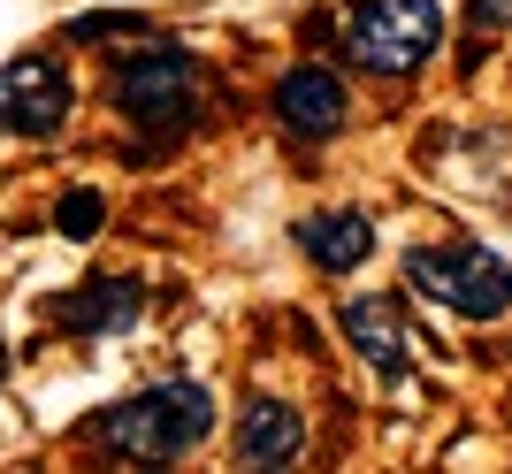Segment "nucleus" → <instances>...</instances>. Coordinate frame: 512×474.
Instances as JSON below:
<instances>
[{
  "instance_id": "nucleus-1",
  "label": "nucleus",
  "mask_w": 512,
  "mask_h": 474,
  "mask_svg": "<svg viewBox=\"0 0 512 474\" xmlns=\"http://www.w3.org/2000/svg\"><path fill=\"white\" fill-rule=\"evenodd\" d=\"M107 108L138 130L130 161H153V153L184 146L207 123V69H199V54L184 39H153L146 31V46H130L123 62L107 69Z\"/></svg>"
},
{
  "instance_id": "nucleus-2",
  "label": "nucleus",
  "mask_w": 512,
  "mask_h": 474,
  "mask_svg": "<svg viewBox=\"0 0 512 474\" xmlns=\"http://www.w3.org/2000/svg\"><path fill=\"white\" fill-rule=\"evenodd\" d=\"M214 421H222L214 390L199 383V375H169V383L138 390V398H123V406L92 413L85 429H77V444L123 459V467H169V459H192L199 444H207Z\"/></svg>"
},
{
  "instance_id": "nucleus-3",
  "label": "nucleus",
  "mask_w": 512,
  "mask_h": 474,
  "mask_svg": "<svg viewBox=\"0 0 512 474\" xmlns=\"http://www.w3.org/2000/svg\"><path fill=\"white\" fill-rule=\"evenodd\" d=\"M398 283L421 291V299H436V306H451L459 322H497V314H512V260L490 253V245H467V237L406 245Z\"/></svg>"
},
{
  "instance_id": "nucleus-4",
  "label": "nucleus",
  "mask_w": 512,
  "mask_h": 474,
  "mask_svg": "<svg viewBox=\"0 0 512 474\" xmlns=\"http://www.w3.org/2000/svg\"><path fill=\"white\" fill-rule=\"evenodd\" d=\"M444 46L436 0H352L344 8V62L367 77H421Z\"/></svg>"
},
{
  "instance_id": "nucleus-5",
  "label": "nucleus",
  "mask_w": 512,
  "mask_h": 474,
  "mask_svg": "<svg viewBox=\"0 0 512 474\" xmlns=\"http://www.w3.org/2000/svg\"><path fill=\"white\" fill-rule=\"evenodd\" d=\"M69 115H77V77H69L62 54H16V62H0V138L46 146V138L69 130Z\"/></svg>"
},
{
  "instance_id": "nucleus-6",
  "label": "nucleus",
  "mask_w": 512,
  "mask_h": 474,
  "mask_svg": "<svg viewBox=\"0 0 512 474\" xmlns=\"http://www.w3.org/2000/svg\"><path fill=\"white\" fill-rule=\"evenodd\" d=\"M337 329H344V345L360 352L375 375H406L413 367V352H421V329H413V314H406V291H360V299H344V314H337Z\"/></svg>"
},
{
  "instance_id": "nucleus-7",
  "label": "nucleus",
  "mask_w": 512,
  "mask_h": 474,
  "mask_svg": "<svg viewBox=\"0 0 512 474\" xmlns=\"http://www.w3.org/2000/svg\"><path fill=\"white\" fill-rule=\"evenodd\" d=\"M268 108H276V123L291 130L299 146H329V138L352 123V92H344V77L329 62H299V69L276 77Z\"/></svg>"
},
{
  "instance_id": "nucleus-8",
  "label": "nucleus",
  "mask_w": 512,
  "mask_h": 474,
  "mask_svg": "<svg viewBox=\"0 0 512 474\" xmlns=\"http://www.w3.org/2000/svg\"><path fill=\"white\" fill-rule=\"evenodd\" d=\"M138 314H146L138 276H92V283H69L62 299H46V322L62 337H123Z\"/></svg>"
},
{
  "instance_id": "nucleus-9",
  "label": "nucleus",
  "mask_w": 512,
  "mask_h": 474,
  "mask_svg": "<svg viewBox=\"0 0 512 474\" xmlns=\"http://www.w3.org/2000/svg\"><path fill=\"white\" fill-rule=\"evenodd\" d=\"M237 459L245 467H299L306 452V413L291 398H245L237 406Z\"/></svg>"
},
{
  "instance_id": "nucleus-10",
  "label": "nucleus",
  "mask_w": 512,
  "mask_h": 474,
  "mask_svg": "<svg viewBox=\"0 0 512 474\" xmlns=\"http://www.w3.org/2000/svg\"><path fill=\"white\" fill-rule=\"evenodd\" d=\"M291 237H299V253L314 260L321 276H352V268H367V253H375V222H367L360 207L299 215V222H291Z\"/></svg>"
},
{
  "instance_id": "nucleus-11",
  "label": "nucleus",
  "mask_w": 512,
  "mask_h": 474,
  "mask_svg": "<svg viewBox=\"0 0 512 474\" xmlns=\"http://www.w3.org/2000/svg\"><path fill=\"white\" fill-rule=\"evenodd\" d=\"M54 230H62L69 245L100 237V230H107V192H100V184H69V192L54 199Z\"/></svg>"
},
{
  "instance_id": "nucleus-12",
  "label": "nucleus",
  "mask_w": 512,
  "mask_h": 474,
  "mask_svg": "<svg viewBox=\"0 0 512 474\" xmlns=\"http://www.w3.org/2000/svg\"><path fill=\"white\" fill-rule=\"evenodd\" d=\"M115 31H138V39H146L153 23H146V16H115V8H107V16H77V23H62V39H69V46H100V39H115Z\"/></svg>"
},
{
  "instance_id": "nucleus-13",
  "label": "nucleus",
  "mask_w": 512,
  "mask_h": 474,
  "mask_svg": "<svg viewBox=\"0 0 512 474\" xmlns=\"http://www.w3.org/2000/svg\"><path fill=\"white\" fill-rule=\"evenodd\" d=\"M474 31H512V0H467Z\"/></svg>"
},
{
  "instance_id": "nucleus-14",
  "label": "nucleus",
  "mask_w": 512,
  "mask_h": 474,
  "mask_svg": "<svg viewBox=\"0 0 512 474\" xmlns=\"http://www.w3.org/2000/svg\"><path fill=\"white\" fill-rule=\"evenodd\" d=\"M0 383H8V345H0Z\"/></svg>"
}]
</instances>
